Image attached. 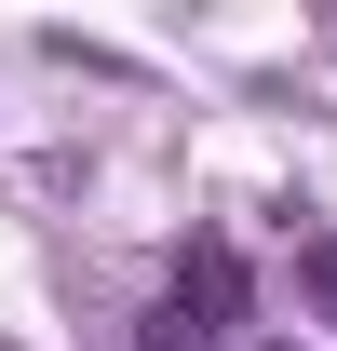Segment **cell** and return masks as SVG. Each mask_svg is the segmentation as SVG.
I'll use <instances>...</instances> for the list:
<instances>
[{
  "label": "cell",
  "instance_id": "7a4b0ae2",
  "mask_svg": "<svg viewBox=\"0 0 337 351\" xmlns=\"http://www.w3.org/2000/svg\"><path fill=\"white\" fill-rule=\"evenodd\" d=\"M297 311L337 324V230H297Z\"/></svg>",
  "mask_w": 337,
  "mask_h": 351
},
{
  "label": "cell",
  "instance_id": "6da1fadb",
  "mask_svg": "<svg viewBox=\"0 0 337 351\" xmlns=\"http://www.w3.org/2000/svg\"><path fill=\"white\" fill-rule=\"evenodd\" d=\"M175 311H189V324H203V351L216 338H243V311H256V284H243V257H229V243H189V257H175Z\"/></svg>",
  "mask_w": 337,
  "mask_h": 351
}]
</instances>
